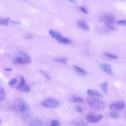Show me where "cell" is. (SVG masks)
<instances>
[{"label":"cell","instance_id":"obj_1","mask_svg":"<svg viewBox=\"0 0 126 126\" xmlns=\"http://www.w3.org/2000/svg\"><path fill=\"white\" fill-rule=\"evenodd\" d=\"M88 105L95 110L100 112L103 111L105 107V104L104 101L94 98L88 97L86 99Z\"/></svg>","mask_w":126,"mask_h":126},{"label":"cell","instance_id":"obj_2","mask_svg":"<svg viewBox=\"0 0 126 126\" xmlns=\"http://www.w3.org/2000/svg\"><path fill=\"white\" fill-rule=\"evenodd\" d=\"M13 109L16 112H20L24 116L30 114V110L27 104L22 100H18L14 104Z\"/></svg>","mask_w":126,"mask_h":126},{"label":"cell","instance_id":"obj_3","mask_svg":"<svg viewBox=\"0 0 126 126\" xmlns=\"http://www.w3.org/2000/svg\"><path fill=\"white\" fill-rule=\"evenodd\" d=\"M42 104L46 107L54 108L59 107L60 103L59 100L55 99L48 98L43 100L42 102Z\"/></svg>","mask_w":126,"mask_h":126},{"label":"cell","instance_id":"obj_4","mask_svg":"<svg viewBox=\"0 0 126 126\" xmlns=\"http://www.w3.org/2000/svg\"><path fill=\"white\" fill-rule=\"evenodd\" d=\"M16 90L20 92H27L30 91V88L26 82L24 77L21 76L20 81L16 87Z\"/></svg>","mask_w":126,"mask_h":126},{"label":"cell","instance_id":"obj_5","mask_svg":"<svg viewBox=\"0 0 126 126\" xmlns=\"http://www.w3.org/2000/svg\"><path fill=\"white\" fill-rule=\"evenodd\" d=\"M125 105V102L123 100H119L111 103L109 106V108L114 111H117L123 109Z\"/></svg>","mask_w":126,"mask_h":126},{"label":"cell","instance_id":"obj_6","mask_svg":"<svg viewBox=\"0 0 126 126\" xmlns=\"http://www.w3.org/2000/svg\"><path fill=\"white\" fill-rule=\"evenodd\" d=\"M103 118V116L101 114L94 113H90L86 116V119L88 122L95 123L99 122Z\"/></svg>","mask_w":126,"mask_h":126},{"label":"cell","instance_id":"obj_7","mask_svg":"<svg viewBox=\"0 0 126 126\" xmlns=\"http://www.w3.org/2000/svg\"><path fill=\"white\" fill-rule=\"evenodd\" d=\"M101 19L105 24H113L115 21L114 15L110 13L106 14L103 16L101 18Z\"/></svg>","mask_w":126,"mask_h":126},{"label":"cell","instance_id":"obj_8","mask_svg":"<svg viewBox=\"0 0 126 126\" xmlns=\"http://www.w3.org/2000/svg\"><path fill=\"white\" fill-rule=\"evenodd\" d=\"M99 67L101 71L104 72L111 75L113 74L112 67L109 64L101 63L99 65Z\"/></svg>","mask_w":126,"mask_h":126},{"label":"cell","instance_id":"obj_9","mask_svg":"<svg viewBox=\"0 0 126 126\" xmlns=\"http://www.w3.org/2000/svg\"><path fill=\"white\" fill-rule=\"evenodd\" d=\"M87 93L88 95L92 97L100 99H103L104 97L103 94L100 92L94 89H89L88 90Z\"/></svg>","mask_w":126,"mask_h":126},{"label":"cell","instance_id":"obj_10","mask_svg":"<svg viewBox=\"0 0 126 126\" xmlns=\"http://www.w3.org/2000/svg\"><path fill=\"white\" fill-rule=\"evenodd\" d=\"M69 99L70 101L73 102L80 103L83 102V100L82 98L76 95L71 96Z\"/></svg>","mask_w":126,"mask_h":126},{"label":"cell","instance_id":"obj_11","mask_svg":"<svg viewBox=\"0 0 126 126\" xmlns=\"http://www.w3.org/2000/svg\"><path fill=\"white\" fill-rule=\"evenodd\" d=\"M108 82L106 81L102 82L100 85L101 89L106 94H107L108 93Z\"/></svg>","mask_w":126,"mask_h":126},{"label":"cell","instance_id":"obj_12","mask_svg":"<svg viewBox=\"0 0 126 126\" xmlns=\"http://www.w3.org/2000/svg\"><path fill=\"white\" fill-rule=\"evenodd\" d=\"M79 26L82 29L86 31L89 30V28L87 24L82 20H80L78 22Z\"/></svg>","mask_w":126,"mask_h":126},{"label":"cell","instance_id":"obj_13","mask_svg":"<svg viewBox=\"0 0 126 126\" xmlns=\"http://www.w3.org/2000/svg\"><path fill=\"white\" fill-rule=\"evenodd\" d=\"M49 33L52 38L57 40H58L62 36L59 32L53 30L49 31Z\"/></svg>","mask_w":126,"mask_h":126},{"label":"cell","instance_id":"obj_14","mask_svg":"<svg viewBox=\"0 0 126 126\" xmlns=\"http://www.w3.org/2000/svg\"><path fill=\"white\" fill-rule=\"evenodd\" d=\"M19 53L27 62L29 63H31V58L27 54L22 51H19Z\"/></svg>","mask_w":126,"mask_h":126},{"label":"cell","instance_id":"obj_15","mask_svg":"<svg viewBox=\"0 0 126 126\" xmlns=\"http://www.w3.org/2000/svg\"><path fill=\"white\" fill-rule=\"evenodd\" d=\"M15 64H24L27 63V62L23 58L20 57H17L13 62Z\"/></svg>","mask_w":126,"mask_h":126},{"label":"cell","instance_id":"obj_16","mask_svg":"<svg viewBox=\"0 0 126 126\" xmlns=\"http://www.w3.org/2000/svg\"><path fill=\"white\" fill-rule=\"evenodd\" d=\"M73 66L75 70L78 73L83 75L86 74V71L82 68L74 65H73Z\"/></svg>","mask_w":126,"mask_h":126},{"label":"cell","instance_id":"obj_17","mask_svg":"<svg viewBox=\"0 0 126 126\" xmlns=\"http://www.w3.org/2000/svg\"><path fill=\"white\" fill-rule=\"evenodd\" d=\"M59 43L62 44H68L71 42L70 40L68 38L61 36L57 40Z\"/></svg>","mask_w":126,"mask_h":126},{"label":"cell","instance_id":"obj_18","mask_svg":"<svg viewBox=\"0 0 126 126\" xmlns=\"http://www.w3.org/2000/svg\"><path fill=\"white\" fill-rule=\"evenodd\" d=\"M6 95L4 89L2 87L0 88V101H2L5 98Z\"/></svg>","mask_w":126,"mask_h":126},{"label":"cell","instance_id":"obj_19","mask_svg":"<svg viewBox=\"0 0 126 126\" xmlns=\"http://www.w3.org/2000/svg\"><path fill=\"white\" fill-rule=\"evenodd\" d=\"M9 20L10 18H0V24L2 25H7Z\"/></svg>","mask_w":126,"mask_h":126},{"label":"cell","instance_id":"obj_20","mask_svg":"<svg viewBox=\"0 0 126 126\" xmlns=\"http://www.w3.org/2000/svg\"><path fill=\"white\" fill-rule=\"evenodd\" d=\"M53 61L55 62L63 63L65 64H67V60L65 58L61 59L55 58L54 59Z\"/></svg>","mask_w":126,"mask_h":126},{"label":"cell","instance_id":"obj_21","mask_svg":"<svg viewBox=\"0 0 126 126\" xmlns=\"http://www.w3.org/2000/svg\"><path fill=\"white\" fill-rule=\"evenodd\" d=\"M104 54L108 57L111 59H116L118 58V56L109 53L105 52L104 53Z\"/></svg>","mask_w":126,"mask_h":126},{"label":"cell","instance_id":"obj_22","mask_svg":"<svg viewBox=\"0 0 126 126\" xmlns=\"http://www.w3.org/2000/svg\"><path fill=\"white\" fill-rule=\"evenodd\" d=\"M110 116L112 118L116 119L119 117V114L117 112H111L110 113Z\"/></svg>","mask_w":126,"mask_h":126},{"label":"cell","instance_id":"obj_23","mask_svg":"<svg viewBox=\"0 0 126 126\" xmlns=\"http://www.w3.org/2000/svg\"><path fill=\"white\" fill-rule=\"evenodd\" d=\"M51 126H60L61 124L60 123L56 120H53L51 122Z\"/></svg>","mask_w":126,"mask_h":126},{"label":"cell","instance_id":"obj_24","mask_svg":"<svg viewBox=\"0 0 126 126\" xmlns=\"http://www.w3.org/2000/svg\"><path fill=\"white\" fill-rule=\"evenodd\" d=\"M117 23L118 25L126 26V19H124L117 21Z\"/></svg>","mask_w":126,"mask_h":126},{"label":"cell","instance_id":"obj_25","mask_svg":"<svg viewBox=\"0 0 126 126\" xmlns=\"http://www.w3.org/2000/svg\"><path fill=\"white\" fill-rule=\"evenodd\" d=\"M105 24L108 28L112 31H114L116 30V28L112 24Z\"/></svg>","mask_w":126,"mask_h":126},{"label":"cell","instance_id":"obj_26","mask_svg":"<svg viewBox=\"0 0 126 126\" xmlns=\"http://www.w3.org/2000/svg\"><path fill=\"white\" fill-rule=\"evenodd\" d=\"M17 82L16 79L13 78L11 79L8 82V84L10 85H13L16 84Z\"/></svg>","mask_w":126,"mask_h":126},{"label":"cell","instance_id":"obj_27","mask_svg":"<svg viewBox=\"0 0 126 126\" xmlns=\"http://www.w3.org/2000/svg\"><path fill=\"white\" fill-rule=\"evenodd\" d=\"M40 72L44 75L48 79H50V78L49 75L44 71L40 70Z\"/></svg>","mask_w":126,"mask_h":126},{"label":"cell","instance_id":"obj_28","mask_svg":"<svg viewBox=\"0 0 126 126\" xmlns=\"http://www.w3.org/2000/svg\"><path fill=\"white\" fill-rule=\"evenodd\" d=\"M32 36L30 34H27L25 35L24 37V38L27 40H30L32 38Z\"/></svg>","mask_w":126,"mask_h":126},{"label":"cell","instance_id":"obj_29","mask_svg":"<svg viewBox=\"0 0 126 126\" xmlns=\"http://www.w3.org/2000/svg\"><path fill=\"white\" fill-rule=\"evenodd\" d=\"M79 9L85 14H87V10L84 7H80L79 8Z\"/></svg>","mask_w":126,"mask_h":126},{"label":"cell","instance_id":"obj_30","mask_svg":"<svg viewBox=\"0 0 126 126\" xmlns=\"http://www.w3.org/2000/svg\"><path fill=\"white\" fill-rule=\"evenodd\" d=\"M76 110L77 112L79 113H81L82 111V110L81 108L79 106L76 107Z\"/></svg>","mask_w":126,"mask_h":126},{"label":"cell","instance_id":"obj_31","mask_svg":"<svg viewBox=\"0 0 126 126\" xmlns=\"http://www.w3.org/2000/svg\"><path fill=\"white\" fill-rule=\"evenodd\" d=\"M69 1L75 4H77L78 3L77 0H68Z\"/></svg>","mask_w":126,"mask_h":126},{"label":"cell","instance_id":"obj_32","mask_svg":"<svg viewBox=\"0 0 126 126\" xmlns=\"http://www.w3.org/2000/svg\"><path fill=\"white\" fill-rule=\"evenodd\" d=\"M10 21L12 23H13L16 24H20V22L14 21L12 20H11Z\"/></svg>","mask_w":126,"mask_h":126},{"label":"cell","instance_id":"obj_33","mask_svg":"<svg viewBox=\"0 0 126 126\" xmlns=\"http://www.w3.org/2000/svg\"><path fill=\"white\" fill-rule=\"evenodd\" d=\"M5 70L8 71H11L12 70V69L11 68H5Z\"/></svg>","mask_w":126,"mask_h":126},{"label":"cell","instance_id":"obj_34","mask_svg":"<svg viewBox=\"0 0 126 126\" xmlns=\"http://www.w3.org/2000/svg\"><path fill=\"white\" fill-rule=\"evenodd\" d=\"M1 119H0V125H1Z\"/></svg>","mask_w":126,"mask_h":126},{"label":"cell","instance_id":"obj_35","mask_svg":"<svg viewBox=\"0 0 126 126\" xmlns=\"http://www.w3.org/2000/svg\"><path fill=\"white\" fill-rule=\"evenodd\" d=\"M119 0L120 1H124L125 0Z\"/></svg>","mask_w":126,"mask_h":126},{"label":"cell","instance_id":"obj_36","mask_svg":"<svg viewBox=\"0 0 126 126\" xmlns=\"http://www.w3.org/2000/svg\"></svg>","mask_w":126,"mask_h":126}]
</instances>
